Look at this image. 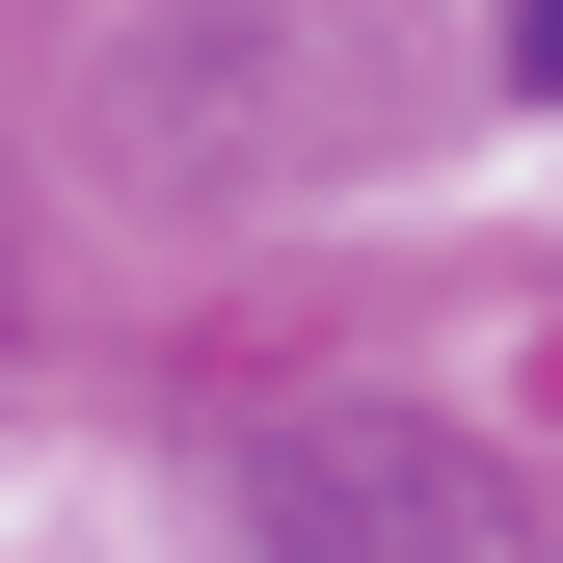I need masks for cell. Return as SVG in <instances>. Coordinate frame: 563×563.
Listing matches in <instances>:
<instances>
[{"label": "cell", "mask_w": 563, "mask_h": 563, "mask_svg": "<svg viewBox=\"0 0 563 563\" xmlns=\"http://www.w3.org/2000/svg\"><path fill=\"white\" fill-rule=\"evenodd\" d=\"M268 537L296 563H510V510L430 430H268Z\"/></svg>", "instance_id": "obj_1"}, {"label": "cell", "mask_w": 563, "mask_h": 563, "mask_svg": "<svg viewBox=\"0 0 563 563\" xmlns=\"http://www.w3.org/2000/svg\"><path fill=\"white\" fill-rule=\"evenodd\" d=\"M510 54H537V108H563V0H537V27H510Z\"/></svg>", "instance_id": "obj_2"}]
</instances>
